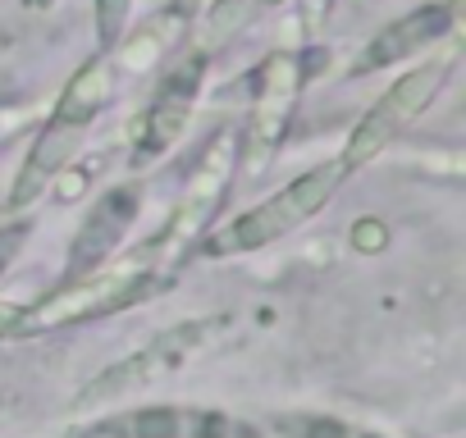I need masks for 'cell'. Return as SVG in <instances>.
Instances as JSON below:
<instances>
[{
    "mask_svg": "<svg viewBox=\"0 0 466 438\" xmlns=\"http://www.w3.org/2000/svg\"><path fill=\"white\" fill-rule=\"evenodd\" d=\"M110 96H115V65H110L106 55L83 60L78 74L65 83L56 110L46 114L37 142L28 146V160H24L15 187H10V210H24V205H33V201L42 196V187L69 164V155H74V146L83 142L87 124L106 110Z\"/></svg>",
    "mask_w": 466,
    "mask_h": 438,
    "instance_id": "cell-1",
    "label": "cell"
},
{
    "mask_svg": "<svg viewBox=\"0 0 466 438\" xmlns=\"http://www.w3.org/2000/svg\"><path fill=\"white\" fill-rule=\"evenodd\" d=\"M348 169L343 160H325L307 174H298L293 183H284L275 196H266L261 205L243 210L238 219H228L224 229L215 234H201L197 238V252L210 256V261H228V256H252L279 238H289L293 229H302L311 214H320L329 205V196L343 187Z\"/></svg>",
    "mask_w": 466,
    "mask_h": 438,
    "instance_id": "cell-2",
    "label": "cell"
},
{
    "mask_svg": "<svg viewBox=\"0 0 466 438\" xmlns=\"http://www.w3.org/2000/svg\"><path fill=\"white\" fill-rule=\"evenodd\" d=\"M151 288H156V274L147 265H137V270H96V274L60 284L56 293H46L33 306L5 311V315H0V333L24 338V333H51V329L87 324V320L115 315V311L151 297Z\"/></svg>",
    "mask_w": 466,
    "mask_h": 438,
    "instance_id": "cell-3",
    "label": "cell"
},
{
    "mask_svg": "<svg viewBox=\"0 0 466 438\" xmlns=\"http://www.w3.org/2000/svg\"><path fill=\"white\" fill-rule=\"evenodd\" d=\"M224 329V320H183L165 333H156L151 343H142L133 356L106 365L92 383H83L78 393V406H101V402H119V397H133L169 374H178L206 343H215V333Z\"/></svg>",
    "mask_w": 466,
    "mask_h": 438,
    "instance_id": "cell-4",
    "label": "cell"
},
{
    "mask_svg": "<svg viewBox=\"0 0 466 438\" xmlns=\"http://www.w3.org/2000/svg\"><path fill=\"white\" fill-rule=\"evenodd\" d=\"M448 74H452V60H430V65L407 69V74L366 110V119L352 128V137H348V146H343V155H339L343 169L352 174V169L370 164L375 155H384V151L434 105V96L443 92Z\"/></svg>",
    "mask_w": 466,
    "mask_h": 438,
    "instance_id": "cell-5",
    "label": "cell"
},
{
    "mask_svg": "<svg viewBox=\"0 0 466 438\" xmlns=\"http://www.w3.org/2000/svg\"><path fill=\"white\" fill-rule=\"evenodd\" d=\"M233 169H238V133L219 128V133L206 142V151L197 155V164H192V174H187V183H183V196H178V205L169 210V224H165L160 238H156L160 252L178 256L183 247H197V238L210 229V219H215V210H219V201H224V192H228Z\"/></svg>",
    "mask_w": 466,
    "mask_h": 438,
    "instance_id": "cell-6",
    "label": "cell"
},
{
    "mask_svg": "<svg viewBox=\"0 0 466 438\" xmlns=\"http://www.w3.org/2000/svg\"><path fill=\"white\" fill-rule=\"evenodd\" d=\"M302 83H307V65L293 51H279V55H270L261 65L257 101H252V114H248V137L238 146L248 174H261L275 160V151H279V142L289 133V119H293V105H298Z\"/></svg>",
    "mask_w": 466,
    "mask_h": 438,
    "instance_id": "cell-7",
    "label": "cell"
},
{
    "mask_svg": "<svg viewBox=\"0 0 466 438\" xmlns=\"http://www.w3.org/2000/svg\"><path fill=\"white\" fill-rule=\"evenodd\" d=\"M201 78H206V51H192L174 74H165V83L156 87L147 114L137 119V133H133V169H151L187 128L192 119V105H197V92H201Z\"/></svg>",
    "mask_w": 466,
    "mask_h": 438,
    "instance_id": "cell-8",
    "label": "cell"
},
{
    "mask_svg": "<svg viewBox=\"0 0 466 438\" xmlns=\"http://www.w3.org/2000/svg\"><path fill=\"white\" fill-rule=\"evenodd\" d=\"M96 438H257L252 424L210 406H137L115 411L96 429Z\"/></svg>",
    "mask_w": 466,
    "mask_h": 438,
    "instance_id": "cell-9",
    "label": "cell"
},
{
    "mask_svg": "<svg viewBox=\"0 0 466 438\" xmlns=\"http://www.w3.org/2000/svg\"><path fill=\"white\" fill-rule=\"evenodd\" d=\"M142 210V183H119L110 192H101V201L87 210L83 229L69 247V265H65V284L69 279H83V274H96L110 252L124 243V234L133 229V219Z\"/></svg>",
    "mask_w": 466,
    "mask_h": 438,
    "instance_id": "cell-10",
    "label": "cell"
},
{
    "mask_svg": "<svg viewBox=\"0 0 466 438\" xmlns=\"http://www.w3.org/2000/svg\"><path fill=\"white\" fill-rule=\"evenodd\" d=\"M452 19H457V5H452V0H434V5L411 10L407 19H398V24H389L384 33L370 37V46L352 60V74L389 69V65H398V60H407V55H416V51L443 42V37L452 33Z\"/></svg>",
    "mask_w": 466,
    "mask_h": 438,
    "instance_id": "cell-11",
    "label": "cell"
},
{
    "mask_svg": "<svg viewBox=\"0 0 466 438\" xmlns=\"http://www.w3.org/2000/svg\"><path fill=\"white\" fill-rule=\"evenodd\" d=\"M183 24H187L183 10H160V15H151L128 42L119 37V42L110 46V51H115L110 65L124 69V74H147V69H151V65H156L178 37H183Z\"/></svg>",
    "mask_w": 466,
    "mask_h": 438,
    "instance_id": "cell-12",
    "label": "cell"
},
{
    "mask_svg": "<svg viewBox=\"0 0 466 438\" xmlns=\"http://www.w3.org/2000/svg\"><path fill=\"white\" fill-rule=\"evenodd\" d=\"M275 433H284V438H384L375 429H357L334 415H279Z\"/></svg>",
    "mask_w": 466,
    "mask_h": 438,
    "instance_id": "cell-13",
    "label": "cell"
},
{
    "mask_svg": "<svg viewBox=\"0 0 466 438\" xmlns=\"http://www.w3.org/2000/svg\"><path fill=\"white\" fill-rule=\"evenodd\" d=\"M257 10V0H210V15H206V46H219L228 37H238L248 28Z\"/></svg>",
    "mask_w": 466,
    "mask_h": 438,
    "instance_id": "cell-14",
    "label": "cell"
},
{
    "mask_svg": "<svg viewBox=\"0 0 466 438\" xmlns=\"http://www.w3.org/2000/svg\"><path fill=\"white\" fill-rule=\"evenodd\" d=\"M133 15V0H96V42L110 51L124 37V24Z\"/></svg>",
    "mask_w": 466,
    "mask_h": 438,
    "instance_id": "cell-15",
    "label": "cell"
},
{
    "mask_svg": "<svg viewBox=\"0 0 466 438\" xmlns=\"http://www.w3.org/2000/svg\"><path fill=\"white\" fill-rule=\"evenodd\" d=\"M28 238H33V219H10V224H0V274L19 261Z\"/></svg>",
    "mask_w": 466,
    "mask_h": 438,
    "instance_id": "cell-16",
    "label": "cell"
},
{
    "mask_svg": "<svg viewBox=\"0 0 466 438\" xmlns=\"http://www.w3.org/2000/svg\"><path fill=\"white\" fill-rule=\"evenodd\" d=\"M28 119H33V110H28V105H0V142L15 137V133H24V128H28Z\"/></svg>",
    "mask_w": 466,
    "mask_h": 438,
    "instance_id": "cell-17",
    "label": "cell"
},
{
    "mask_svg": "<svg viewBox=\"0 0 466 438\" xmlns=\"http://www.w3.org/2000/svg\"><path fill=\"white\" fill-rule=\"evenodd\" d=\"M257 5H279V0H257Z\"/></svg>",
    "mask_w": 466,
    "mask_h": 438,
    "instance_id": "cell-18",
    "label": "cell"
},
{
    "mask_svg": "<svg viewBox=\"0 0 466 438\" xmlns=\"http://www.w3.org/2000/svg\"><path fill=\"white\" fill-rule=\"evenodd\" d=\"M78 438H83V433H78Z\"/></svg>",
    "mask_w": 466,
    "mask_h": 438,
    "instance_id": "cell-19",
    "label": "cell"
}]
</instances>
